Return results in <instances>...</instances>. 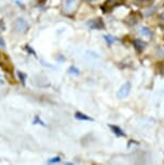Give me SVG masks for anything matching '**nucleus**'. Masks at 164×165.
<instances>
[{
  "label": "nucleus",
  "instance_id": "nucleus-2",
  "mask_svg": "<svg viewBox=\"0 0 164 165\" xmlns=\"http://www.w3.org/2000/svg\"><path fill=\"white\" fill-rule=\"evenodd\" d=\"M131 88H132V85H131V83L130 82L124 83L122 86L120 88V90L118 91V97L120 98V99H123V98L128 97L130 92H131Z\"/></svg>",
  "mask_w": 164,
  "mask_h": 165
},
{
  "label": "nucleus",
  "instance_id": "nucleus-11",
  "mask_svg": "<svg viewBox=\"0 0 164 165\" xmlns=\"http://www.w3.org/2000/svg\"><path fill=\"white\" fill-rule=\"evenodd\" d=\"M68 72L70 75H73V76H79L80 75V70L76 66H70V67L68 68Z\"/></svg>",
  "mask_w": 164,
  "mask_h": 165
},
{
  "label": "nucleus",
  "instance_id": "nucleus-4",
  "mask_svg": "<svg viewBox=\"0 0 164 165\" xmlns=\"http://www.w3.org/2000/svg\"><path fill=\"white\" fill-rule=\"evenodd\" d=\"M14 27H15V30L16 31H26L27 28H28V23L24 20V18H17L14 23Z\"/></svg>",
  "mask_w": 164,
  "mask_h": 165
},
{
  "label": "nucleus",
  "instance_id": "nucleus-13",
  "mask_svg": "<svg viewBox=\"0 0 164 165\" xmlns=\"http://www.w3.org/2000/svg\"><path fill=\"white\" fill-rule=\"evenodd\" d=\"M32 124H35V125H36V124H40V125H42V126H46V123H44V122H43V121H42V120H41L38 116H36V117L34 118Z\"/></svg>",
  "mask_w": 164,
  "mask_h": 165
},
{
  "label": "nucleus",
  "instance_id": "nucleus-21",
  "mask_svg": "<svg viewBox=\"0 0 164 165\" xmlns=\"http://www.w3.org/2000/svg\"><path fill=\"white\" fill-rule=\"evenodd\" d=\"M160 17H161V18H162V20H163V21H164V12H162V13H161V15H160Z\"/></svg>",
  "mask_w": 164,
  "mask_h": 165
},
{
  "label": "nucleus",
  "instance_id": "nucleus-10",
  "mask_svg": "<svg viewBox=\"0 0 164 165\" xmlns=\"http://www.w3.org/2000/svg\"><path fill=\"white\" fill-rule=\"evenodd\" d=\"M139 34L145 37H151V35H152L151 30H150L149 28H147V27H142V28L139 29Z\"/></svg>",
  "mask_w": 164,
  "mask_h": 165
},
{
  "label": "nucleus",
  "instance_id": "nucleus-6",
  "mask_svg": "<svg viewBox=\"0 0 164 165\" xmlns=\"http://www.w3.org/2000/svg\"><path fill=\"white\" fill-rule=\"evenodd\" d=\"M134 43V47L136 49V51L137 52H143L145 50V48H146V42H144L143 40H139V39H135L133 41Z\"/></svg>",
  "mask_w": 164,
  "mask_h": 165
},
{
  "label": "nucleus",
  "instance_id": "nucleus-1",
  "mask_svg": "<svg viewBox=\"0 0 164 165\" xmlns=\"http://www.w3.org/2000/svg\"><path fill=\"white\" fill-rule=\"evenodd\" d=\"M124 2V0H107L104 5H102V10L105 12V13H108L111 10H113L116 7L122 5Z\"/></svg>",
  "mask_w": 164,
  "mask_h": 165
},
{
  "label": "nucleus",
  "instance_id": "nucleus-5",
  "mask_svg": "<svg viewBox=\"0 0 164 165\" xmlns=\"http://www.w3.org/2000/svg\"><path fill=\"white\" fill-rule=\"evenodd\" d=\"M136 15H137V12H132V13L125 18V23H126L128 25H135V24L138 22L139 17H140V16L136 17Z\"/></svg>",
  "mask_w": 164,
  "mask_h": 165
},
{
  "label": "nucleus",
  "instance_id": "nucleus-8",
  "mask_svg": "<svg viewBox=\"0 0 164 165\" xmlns=\"http://www.w3.org/2000/svg\"><path fill=\"white\" fill-rule=\"evenodd\" d=\"M109 127H110V129H111L117 136H125V133H124L119 126H117V125H111V124H110Z\"/></svg>",
  "mask_w": 164,
  "mask_h": 165
},
{
  "label": "nucleus",
  "instance_id": "nucleus-20",
  "mask_svg": "<svg viewBox=\"0 0 164 165\" xmlns=\"http://www.w3.org/2000/svg\"><path fill=\"white\" fill-rule=\"evenodd\" d=\"M160 73H162V75H164V63L160 66Z\"/></svg>",
  "mask_w": 164,
  "mask_h": 165
},
{
  "label": "nucleus",
  "instance_id": "nucleus-19",
  "mask_svg": "<svg viewBox=\"0 0 164 165\" xmlns=\"http://www.w3.org/2000/svg\"><path fill=\"white\" fill-rule=\"evenodd\" d=\"M5 24H3V22L0 21V31L5 30Z\"/></svg>",
  "mask_w": 164,
  "mask_h": 165
},
{
  "label": "nucleus",
  "instance_id": "nucleus-17",
  "mask_svg": "<svg viewBox=\"0 0 164 165\" xmlns=\"http://www.w3.org/2000/svg\"><path fill=\"white\" fill-rule=\"evenodd\" d=\"M137 1L140 2V3H144V5H149V2L152 1V0H137Z\"/></svg>",
  "mask_w": 164,
  "mask_h": 165
},
{
  "label": "nucleus",
  "instance_id": "nucleus-16",
  "mask_svg": "<svg viewBox=\"0 0 164 165\" xmlns=\"http://www.w3.org/2000/svg\"><path fill=\"white\" fill-rule=\"evenodd\" d=\"M26 50L28 51V53H32L34 55H36V52L34 51V50H32V49H31V48L29 47V46H26Z\"/></svg>",
  "mask_w": 164,
  "mask_h": 165
},
{
  "label": "nucleus",
  "instance_id": "nucleus-22",
  "mask_svg": "<svg viewBox=\"0 0 164 165\" xmlns=\"http://www.w3.org/2000/svg\"><path fill=\"white\" fill-rule=\"evenodd\" d=\"M87 1H91L92 2V1H96V0H87Z\"/></svg>",
  "mask_w": 164,
  "mask_h": 165
},
{
  "label": "nucleus",
  "instance_id": "nucleus-12",
  "mask_svg": "<svg viewBox=\"0 0 164 165\" xmlns=\"http://www.w3.org/2000/svg\"><path fill=\"white\" fill-rule=\"evenodd\" d=\"M17 77H19V79H20V81L22 82V84L23 85H25V82H26V73H24V72L22 71H17Z\"/></svg>",
  "mask_w": 164,
  "mask_h": 165
},
{
  "label": "nucleus",
  "instance_id": "nucleus-7",
  "mask_svg": "<svg viewBox=\"0 0 164 165\" xmlns=\"http://www.w3.org/2000/svg\"><path fill=\"white\" fill-rule=\"evenodd\" d=\"M75 117H76V119H78V120H82V121H94V119L93 118L87 116L85 114H82V112H80V111H77V112L75 114Z\"/></svg>",
  "mask_w": 164,
  "mask_h": 165
},
{
  "label": "nucleus",
  "instance_id": "nucleus-9",
  "mask_svg": "<svg viewBox=\"0 0 164 165\" xmlns=\"http://www.w3.org/2000/svg\"><path fill=\"white\" fill-rule=\"evenodd\" d=\"M104 39H105V41L107 42L109 46H110V44H112V43H114L116 41H118V40H119L118 38H116V37L111 36V35H105V36H104Z\"/></svg>",
  "mask_w": 164,
  "mask_h": 165
},
{
  "label": "nucleus",
  "instance_id": "nucleus-18",
  "mask_svg": "<svg viewBox=\"0 0 164 165\" xmlns=\"http://www.w3.org/2000/svg\"><path fill=\"white\" fill-rule=\"evenodd\" d=\"M0 47H1V48H5V40L1 38V37H0Z\"/></svg>",
  "mask_w": 164,
  "mask_h": 165
},
{
  "label": "nucleus",
  "instance_id": "nucleus-14",
  "mask_svg": "<svg viewBox=\"0 0 164 165\" xmlns=\"http://www.w3.org/2000/svg\"><path fill=\"white\" fill-rule=\"evenodd\" d=\"M58 162H61V158H60V156H54V158H52V159H50V160H48V163H49V164L58 163Z\"/></svg>",
  "mask_w": 164,
  "mask_h": 165
},
{
  "label": "nucleus",
  "instance_id": "nucleus-15",
  "mask_svg": "<svg viewBox=\"0 0 164 165\" xmlns=\"http://www.w3.org/2000/svg\"><path fill=\"white\" fill-rule=\"evenodd\" d=\"M75 3V1L73 0H67V5H66V8L67 9H70L72 5Z\"/></svg>",
  "mask_w": 164,
  "mask_h": 165
},
{
  "label": "nucleus",
  "instance_id": "nucleus-3",
  "mask_svg": "<svg viewBox=\"0 0 164 165\" xmlns=\"http://www.w3.org/2000/svg\"><path fill=\"white\" fill-rule=\"evenodd\" d=\"M87 26L91 29H104L105 28V24L101 17H97L95 20H92L91 22L87 23Z\"/></svg>",
  "mask_w": 164,
  "mask_h": 165
}]
</instances>
